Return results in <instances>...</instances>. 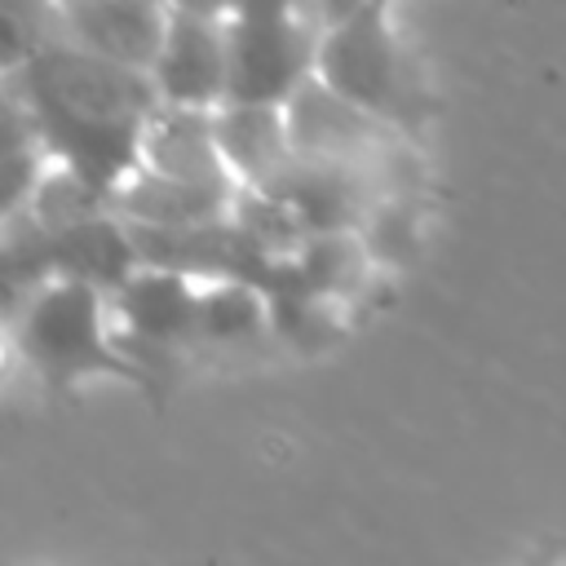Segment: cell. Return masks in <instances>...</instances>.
Returning a JSON list of instances; mask_svg holds the SVG:
<instances>
[{
  "mask_svg": "<svg viewBox=\"0 0 566 566\" xmlns=\"http://www.w3.org/2000/svg\"><path fill=\"white\" fill-rule=\"evenodd\" d=\"M9 93L27 106L49 159L115 203V190L142 168V133L159 106L150 75L53 40L9 66Z\"/></svg>",
  "mask_w": 566,
  "mask_h": 566,
  "instance_id": "cell-1",
  "label": "cell"
},
{
  "mask_svg": "<svg viewBox=\"0 0 566 566\" xmlns=\"http://www.w3.org/2000/svg\"><path fill=\"white\" fill-rule=\"evenodd\" d=\"M327 22L314 9L243 0L226 18L230 88L226 102H287L318 66Z\"/></svg>",
  "mask_w": 566,
  "mask_h": 566,
  "instance_id": "cell-4",
  "label": "cell"
},
{
  "mask_svg": "<svg viewBox=\"0 0 566 566\" xmlns=\"http://www.w3.org/2000/svg\"><path fill=\"white\" fill-rule=\"evenodd\" d=\"M111 318V292H102L97 283L49 279L9 310V340L22 367L57 398L93 376H111L159 402L168 380L124 345Z\"/></svg>",
  "mask_w": 566,
  "mask_h": 566,
  "instance_id": "cell-2",
  "label": "cell"
},
{
  "mask_svg": "<svg viewBox=\"0 0 566 566\" xmlns=\"http://www.w3.org/2000/svg\"><path fill=\"white\" fill-rule=\"evenodd\" d=\"M314 75H323L336 93L354 97L358 106L389 119L407 137H416L424 128V119L433 115V97L416 71L407 44L389 27L385 0H363L354 13L327 22Z\"/></svg>",
  "mask_w": 566,
  "mask_h": 566,
  "instance_id": "cell-3",
  "label": "cell"
},
{
  "mask_svg": "<svg viewBox=\"0 0 566 566\" xmlns=\"http://www.w3.org/2000/svg\"><path fill=\"white\" fill-rule=\"evenodd\" d=\"M385 4H389V0H385Z\"/></svg>",
  "mask_w": 566,
  "mask_h": 566,
  "instance_id": "cell-16",
  "label": "cell"
},
{
  "mask_svg": "<svg viewBox=\"0 0 566 566\" xmlns=\"http://www.w3.org/2000/svg\"><path fill=\"white\" fill-rule=\"evenodd\" d=\"M212 119L234 181L270 190L296 155L283 102H221Z\"/></svg>",
  "mask_w": 566,
  "mask_h": 566,
  "instance_id": "cell-9",
  "label": "cell"
},
{
  "mask_svg": "<svg viewBox=\"0 0 566 566\" xmlns=\"http://www.w3.org/2000/svg\"><path fill=\"white\" fill-rule=\"evenodd\" d=\"M363 243L371 248V256L380 261H411L416 256V217H411V199L407 195H385L367 221H363Z\"/></svg>",
  "mask_w": 566,
  "mask_h": 566,
  "instance_id": "cell-13",
  "label": "cell"
},
{
  "mask_svg": "<svg viewBox=\"0 0 566 566\" xmlns=\"http://www.w3.org/2000/svg\"><path fill=\"white\" fill-rule=\"evenodd\" d=\"M292 265L323 301H336V296H354L363 287L371 248L363 243L358 230H314L301 243V252L292 256Z\"/></svg>",
  "mask_w": 566,
  "mask_h": 566,
  "instance_id": "cell-12",
  "label": "cell"
},
{
  "mask_svg": "<svg viewBox=\"0 0 566 566\" xmlns=\"http://www.w3.org/2000/svg\"><path fill=\"white\" fill-rule=\"evenodd\" d=\"M172 9H186V13H208V18H230L243 0H168Z\"/></svg>",
  "mask_w": 566,
  "mask_h": 566,
  "instance_id": "cell-14",
  "label": "cell"
},
{
  "mask_svg": "<svg viewBox=\"0 0 566 566\" xmlns=\"http://www.w3.org/2000/svg\"><path fill=\"white\" fill-rule=\"evenodd\" d=\"M265 332H274V310L270 296L256 283L239 279H217L199 283V327H195V349H234V345H256Z\"/></svg>",
  "mask_w": 566,
  "mask_h": 566,
  "instance_id": "cell-11",
  "label": "cell"
},
{
  "mask_svg": "<svg viewBox=\"0 0 566 566\" xmlns=\"http://www.w3.org/2000/svg\"><path fill=\"white\" fill-rule=\"evenodd\" d=\"M172 9V4H168ZM150 84L159 102L177 106H221L230 88V40L226 18L208 13H168V31L159 44V57L150 66Z\"/></svg>",
  "mask_w": 566,
  "mask_h": 566,
  "instance_id": "cell-6",
  "label": "cell"
},
{
  "mask_svg": "<svg viewBox=\"0 0 566 566\" xmlns=\"http://www.w3.org/2000/svg\"><path fill=\"white\" fill-rule=\"evenodd\" d=\"M111 208L128 226L177 230V226H203V221L230 217L234 190H217V186H199V181H181V177H164V172L137 168L115 190V203Z\"/></svg>",
  "mask_w": 566,
  "mask_h": 566,
  "instance_id": "cell-10",
  "label": "cell"
},
{
  "mask_svg": "<svg viewBox=\"0 0 566 566\" xmlns=\"http://www.w3.org/2000/svg\"><path fill=\"white\" fill-rule=\"evenodd\" d=\"M212 115H217V106L159 102L142 133V168L181 177V181H199V186H217V190H239V181L221 155Z\"/></svg>",
  "mask_w": 566,
  "mask_h": 566,
  "instance_id": "cell-8",
  "label": "cell"
},
{
  "mask_svg": "<svg viewBox=\"0 0 566 566\" xmlns=\"http://www.w3.org/2000/svg\"><path fill=\"white\" fill-rule=\"evenodd\" d=\"M168 13V0H62V40L150 75Z\"/></svg>",
  "mask_w": 566,
  "mask_h": 566,
  "instance_id": "cell-7",
  "label": "cell"
},
{
  "mask_svg": "<svg viewBox=\"0 0 566 566\" xmlns=\"http://www.w3.org/2000/svg\"><path fill=\"white\" fill-rule=\"evenodd\" d=\"M111 314L119 318L124 345L172 385L168 363L181 349H195L199 327V279L168 265H137L124 287L111 292Z\"/></svg>",
  "mask_w": 566,
  "mask_h": 566,
  "instance_id": "cell-5",
  "label": "cell"
},
{
  "mask_svg": "<svg viewBox=\"0 0 566 566\" xmlns=\"http://www.w3.org/2000/svg\"><path fill=\"white\" fill-rule=\"evenodd\" d=\"M363 0H318V9H323V22H336V18H345V13H354Z\"/></svg>",
  "mask_w": 566,
  "mask_h": 566,
  "instance_id": "cell-15",
  "label": "cell"
}]
</instances>
